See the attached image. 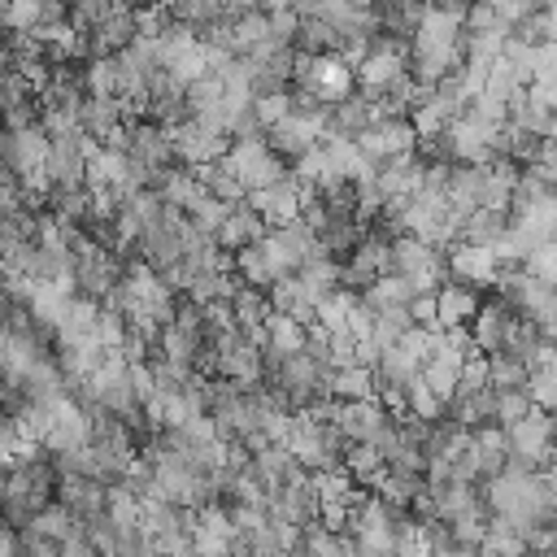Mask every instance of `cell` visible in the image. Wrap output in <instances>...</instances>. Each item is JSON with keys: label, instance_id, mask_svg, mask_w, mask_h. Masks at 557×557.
Listing matches in <instances>:
<instances>
[{"label": "cell", "instance_id": "6da1fadb", "mask_svg": "<svg viewBox=\"0 0 557 557\" xmlns=\"http://www.w3.org/2000/svg\"><path fill=\"white\" fill-rule=\"evenodd\" d=\"M57 461L48 448H35L0 470V522L22 531L39 509L57 500Z\"/></svg>", "mask_w": 557, "mask_h": 557}, {"label": "cell", "instance_id": "7a4b0ae2", "mask_svg": "<svg viewBox=\"0 0 557 557\" xmlns=\"http://www.w3.org/2000/svg\"><path fill=\"white\" fill-rule=\"evenodd\" d=\"M457 65H461V17L444 9H426L409 39V74L422 87H435Z\"/></svg>", "mask_w": 557, "mask_h": 557}, {"label": "cell", "instance_id": "3957f363", "mask_svg": "<svg viewBox=\"0 0 557 557\" xmlns=\"http://www.w3.org/2000/svg\"><path fill=\"white\" fill-rule=\"evenodd\" d=\"M505 448H509V461L505 466L535 470V474H544L548 466H557V422H553V413H544V409L531 405L518 422L505 426Z\"/></svg>", "mask_w": 557, "mask_h": 557}, {"label": "cell", "instance_id": "277c9868", "mask_svg": "<svg viewBox=\"0 0 557 557\" xmlns=\"http://www.w3.org/2000/svg\"><path fill=\"white\" fill-rule=\"evenodd\" d=\"M392 274H400L413 287V296H426L448 278V252H440L431 239L400 231L392 239Z\"/></svg>", "mask_w": 557, "mask_h": 557}, {"label": "cell", "instance_id": "5b68a950", "mask_svg": "<svg viewBox=\"0 0 557 557\" xmlns=\"http://www.w3.org/2000/svg\"><path fill=\"white\" fill-rule=\"evenodd\" d=\"M222 165L239 178L244 191H261V187H270V183H278V178L287 174V165L265 148V139H235V144L226 148Z\"/></svg>", "mask_w": 557, "mask_h": 557}, {"label": "cell", "instance_id": "8992f818", "mask_svg": "<svg viewBox=\"0 0 557 557\" xmlns=\"http://www.w3.org/2000/svg\"><path fill=\"white\" fill-rule=\"evenodd\" d=\"M383 274H392V239L366 231V235L357 239V248L339 261V287H344V292H366V287H370L374 278H383Z\"/></svg>", "mask_w": 557, "mask_h": 557}, {"label": "cell", "instance_id": "52a82bcc", "mask_svg": "<svg viewBox=\"0 0 557 557\" xmlns=\"http://www.w3.org/2000/svg\"><path fill=\"white\" fill-rule=\"evenodd\" d=\"M331 422H335V431H339L348 444H370V448H374V444L383 440V431L392 426V409L379 405L374 396H366V400H335Z\"/></svg>", "mask_w": 557, "mask_h": 557}, {"label": "cell", "instance_id": "ba28073f", "mask_svg": "<svg viewBox=\"0 0 557 557\" xmlns=\"http://www.w3.org/2000/svg\"><path fill=\"white\" fill-rule=\"evenodd\" d=\"M170 144H174V161L187 165V170H200V165H209V161H222L226 148H231V139H226L222 131H213L209 122H200V117L178 122V126L170 131Z\"/></svg>", "mask_w": 557, "mask_h": 557}, {"label": "cell", "instance_id": "9c48e42d", "mask_svg": "<svg viewBox=\"0 0 557 557\" xmlns=\"http://www.w3.org/2000/svg\"><path fill=\"white\" fill-rule=\"evenodd\" d=\"M91 148H96V139L87 131L48 139V161H44L48 187H78V183H87V157H91Z\"/></svg>", "mask_w": 557, "mask_h": 557}, {"label": "cell", "instance_id": "30bf717a", "mask_svg": "<svg viewBox=\"0 0 557 557\" xmlns=\"http://www.w3.org/2000/svg\"><path fill=\"white\" fill-rule=\"evenodd\" d=\"M513 326H518V309L513 305H505L500 296H492V300H483L479 305V313L470 318V344H474V352L479 357H496V352H505L509 348V335H513Z\"/></svg>", "mask_w": 557, "mask_h": 557}, {"label": "cell", "instance_id": "8fae6325", "mask_svg": "<svg viewBox=\"0 0 557 557\" xmlns=\"http://www.w3.org/2000/svg\"><path fill=\"white\" fill-rule=\"evenodd\" d=\"M357 148H361V157L366 161H392V157H409L413 152V144H418V135H413V126H409V117H374L357 139H352Z\"/></svg>", "mask_w": 557, "mask_h": 557}, {"label": "cell", "instance_id": "7c38bea8", "mask_svg": "<svg viewBox=\"0 0 557 557\" xmlns=\"http://www.w3.org/2000/svg\"><path fill=\"white\" fill-rule=\"evenodd\" d=\"M87 440H91V413H87L74 396H61V400L52 405V422H48L39 448H48L52 457H61V453L83 448Z\"/></svg>", "mask_w": 557, "mask_h": 557}, {"label": "cell", "instance_id": "4fadbf2b", "mask_svg": "<svg viewBox=\"0 0 557 557\" xmlns=\"http://www.w3.org/2000/svg\"><path fill=\"white\" fill-rule=\"evenodd\" d=\"M322 131H326L322 122L300 117V113H287L283 122H274V126L265 131V148H270L283 165H292V161H300L305 152H313V148H318Z\"/></svg>", "mask_w": 557, "mask_h": 557}, {"label": "cell", "instance_id": "5bb4252c", "mask_svg": "<svg viewBox=\"0 0 557 557\" xmlns=\"http://www.w3.org/2000/svg\"><path fill=\"white\" fill-rule=\"evenodd\" d=\"M244 200H248V209H252L265 226H283V222H296V218H300L305 191H300V183H296L292 174H283L278 183H270V187H261V191H248Z\"/></svg>", "mask_w": 557, "mask_h": 557}, {"label": "cell", "instance_id": "9a60e30c", "mask_svg": "<svg viewBox=\"0 0 557 557\" xmlns=\"http://www.w3.org/2000/svg\"><path fill=\"white\" fill-rule=\"evenodd\" d=\"M500 274V261L487 244H457L448 248V278L470 283V287H492Z\"/></svg>", "mask_w": 557, "mask_h": 557}, {"label": "cell", "instance_id": "2e32d148", "mask_svg": "<svg viewBox=\"0 0 557 557\" xmlns=\"http://www.w3.org/2000/svg\"><path fill=\"white\" fill-rule=\"evenodd\" d=\"M479 305H483L479 287L457 283V278H444V283L435 287V326H444V331L470 326V318L479 313Z\"/></svg>", "mask_w": 557, "mask_h": 557}, {"label": "cell", "instance_id": "e0dca14e", "mask_svg": "<svg viewBox=\"0 0 557 557\" xmlns=\"http://www.w3.org/2000/svg\"><path fill=\"white\" fill-rule=\"evenodd\" d=\"M104 492H109L104 483L83 479V474H61L57 479V505L70 509L78 522H91V518L104 513Z\"/></svg>", "mask_w": 557, "mask_h": 557}, {"label": "cell", "instance_id": "ac0fdd59", "mask_svg": "<svg viewBox=\"0 0 557 557\" xmlns=\"http://www.w3.org/2000/svg\"><path fill=\"white\" fill-rule=\"evenodd\" d=\"M270 226L248 209V200H239V205H231L226 209V218H222V226L213 231V244L231 257V252H239V248H248V244H261V235H265Z\"/></svg>", "mask_w": 557, "mask_h": 557}, {"label": "cell", "instance_id": "d6986e66", "mask_svg": "<svg viewBox=\"0 0 557 557\" xmlns=\"http://www.w3.org/2000/svg\"><path fill=\"white\" fill-rule=\"evenodd\" d=\"M296 557H361L352 531H335L326 527L322 518L300 527V540H296Z\"/></svg>", "mask_w": 557, "mask_h": 557}, {"label": "cell", "instance_id": "ffe728a7", "mask_svg": "<svg viewBox=\"0 0 557 557\" xmlns=\"http://www.w3.org/2000/svg\"><path fill=\"white\" fill-rule=\"evenodd\" d=\"M139 39V26H135V9H113L91 35H87V52L91 57H117L126 44Z\"/></svg>", "mask_w": 557, "mask_h": 557}, {"label": "cell", "instance_id": "44dd1931", "mask_svg": "<svg viewBox=\"0 0 557 557\" xmlns=\"http://www.w3.org/2000/svg\"><path fill=\"white\" fill-rule=\"evenodd\" d=\"M370 122H374V109H370L366 91H348L344 100H335V104H331V113H326V131H322V135H335V139H357V135H361Z\"/></svg>", "mask_w": 557, "mask_h": 557}, {"label": "cell", "instance_id": "7402d4cb", "mask_svg": "<svg viewBox=\"0 0 557 557\" xmlns=\"http://www.w3.org/2000/svg\"><path fill=\"white\" fill-rule=\"evenodd\" d=\"M226 309H231V322H235L239 331H248V335H257V339H261V322H265V313H270V296H265L261 287L235 283V287H231Z\"/></svg>", "mask_w": 557, "mask_h": 557}, {"label": "cell", "instance_id": "603a6c76", "mask_svg": "<svg viewBox=\"0 0 557 557\" xmlns=\"http://www.w3.org/2000/svg\"><path fill=\"white\" fill-rule=\"evenodd\" d=\"M78 126L91 135V139H113V135H122V126H126V117H122V100H91V96H83V104H78Z\"/></svg>", "mask_w": 557, "mask_h": 557}, {"label": "cell", "instance_id": "cb8c5ba5", "mask_svg": "<svg viewBox=\"0 0 557 557\" xmlns=\"http://www.w3.org/2000/svg\"><path fill=\"white\" fill-rule=\"evenodd\" d=\"M470 457L479 466V479H492L505 470L509 448H505V426H474L470 431Z\"/></svg>", "mask_w": 557, "mask_h": 557}, {"label": "cell", "instance_id": "d4e9b609", "mask_svg": "<svg viewBox=\"0 0 557 557\" xmlns=\"http://www.w3.org/2000/svg\"><path fill=\"white\" fill-rule=\"evenodd\" d=\"M509 226V209H470L461 213V244H496Z\"/></svg>", "mask_w": 557, "mask_h": 557}, {"label": "cell", "instance_id": "484cf974", "mask_svg": "<svg viewBox=\"0 0 557 557\" xmlns=\"http://www.w3.org/2000/svg\"><path fill=\"white\" fill-rule=\"evenodd\" d=\"M83 74V96L91 100H122L117 91V57H87Z\"/></svg>", "mask_w": 557, "mask_h": 557}, {"label": "cell", "instance_id": "4316f807", "mask_svg": "<svg viewBox=\"0 0 557 557\" xmlns=\"http://www.w3.org/2000/svg\"><path fill=\"white\" fill-rule=\"evenodd\" d=\"M522 87H527V78H522V74H518L509 61H500V57H496V61L483 70L479 96H487V100H496V104H505V109H509V100H513Z\"/></svg>", "mask_w": 557, "mask_h": 557}, {"label": "cell", "instance_id": "83f0119b", "mask_svg": "<svg viewBox=\"0 0 557 557\" xmlns=\"http://www.w3.org/2000/svg\"><path fill=\"white\" fill-rule=\"evenodd\" d=\"M196 174H200V187H205L213 200H222V205H239V200L248 196V191L239 187V178H235L222 161H209V165H200Z\"/></svg>", "mask_w": 557, "mask_h": 557}, {"label": "cell", "instance_id": "f1b7e54d", "mask_svg": "<svg viewBox=\"0 0 557 557\" xmlns=\"http://www.w3.org/2000/svg\"><path fill=\"white\" fill-rule=\"evenodd\" d=\"M527 366L513 357V352H496V357H487V387H496V392H527Z\"/></svg>", "mask_w": 557, "mask_h": 557}, {"label": "cell", "instance_id": "f546056e", "mask_svg": "<svg viewBox=\"0 0 557 557\" xmlns=\"http://www.w3.org/2000/svg\"><path fill=\"white\" fill-rule=\"evenodd\" d=\"M91 344L113 352L126 344V318L113 309V305H96V318H91Z\"/></svg>", "mask_w": 557, "mask_h": 557}, {"label": "cell", "instance_id": "4dcf8cb0", "mask_svg": "<svg viewBox=\"0 0 557 557\" xmlns=\"http://www.w3.org/2000/svg\"><path fill=\"white\" fill-rule=\"evenodd\" d=\"M26 527H30V531H39V535H48V540H57V544H65V540H74V535H78V518H74L70 509H61L57 500H52L48 509H39Z\"/></svg>", "mask_w": 557, "mask_h": 557}, {"label": "cell", "instance_id": "1f68e13d", "mask_svg": "<svg viewBox=\"0 0 557 557\" xmlns=\"http://www.w3.org/2000/svg\"><path fill=\"white\" fill-rule=\"evenodd\" d=\"M331 396H335V400H366V396H374L370 370H361V366H339V370L331 374Z\"/></svg>", "mask_w": 557, "mask_h": 557}, {"label": "cell", "instance_id": "d6a6232c", "mask_svg": "<svg viewBox=\"0 0 557 557\" xmlns=\"http://www.w3.org/2000/svg\"><path fill=\"white\" fill-rule=\"evenodd\" d=\"M527 400L544 413H557V370L553 366H535L527 374Z\"/></svg>", "mask_w": 557, "mask_h": 557}, {"label": "cell", "instance_id": "836d02e7", "mask_svg": "<svg viewBox=\"0 0 557 557\" xmlns=\"http://www.w3.org/2000/svg\"><path fill=\"white\" fill-rule=\"evenodd\" d=\"M0 26L13 30V35H30V30H39V0H9Z\"/></svg>", "mask_w": 557, "mask_h": 557}, {"label": "cell", "instance_id": "e575fe53", "mask_svg": "<svg viewBox=\"0 0 557 557\" xmlns=\"http://www.w3.org/2000/svg\"><path fill=\"white\" fill-rule=\"evenodd\" d=\"M522 270H527L531 278L557 287V244H540V248H531L527 261H522Z\"/></svg>", "mask_w": 557, "mask_h": 557}, {"label": "cell", "instance_id": "d590c367", "mask_svg": "<svg viewBox=\"0 0 557 557\" xmlns=\"http://www.w3.org/2000/svg\"><path fill=\"white\" fill-rule=\"evenodd\" d=\"M252 113H257V122L270 131L274 122H283V117L292 113V96H287V91H270V96H257V100H252Z\"/></svg>", "mask_w": 557, "mask_h": 557}, {"label": "cell", "instance_id": "8d00e7d4", "mask_svg": "<svg viewBox=\"0 0 557 557\" xmlns=\"http://www.w3.org/2000/svg\"><path fill=\"white\" fill-rule=\"evenodd\" d=\"M265 22H270V39L274 44H292L296 39V26H300V13L292 4H283V9H270Z\"/></svg>", "mask_w": 557, "mask_h": 557}, {"label": "cell", "instance_id": "74e56055", "mask_svg": "<svg viewBox=\"0 0 557 557\" xmlns=\"http://www.w3.org/2000/svg\"><path fill=\"white\" fill-rule=\"evenodd\" d=\"M527 409H531L527 392H496V426H509V422H518Z\"/></svg>", "mask_w": 557, "mask_h": 557}, {"label": "cell", "instance_id": "f35d334b", "mask_svg": "<svg viewBox=\"0 0 557 557\" xmlns=\"http://www.w3.org/2000/svg\"><path fill=\"white\" fill-rule=\"evenodd\" d=\"M61 557H100V553H96L83 535H74V540H65V544H61Z\"/></svg>", "mask_w": 557, "mask_h": 557}, {"label": "cell", "instance_id": "ab89813d", "mask_svg": "<svg viewBox=\"0 0 557 557\" xmlns=\"http://www.w3.org/2000/svg\"><path fill=\"white\" fill-rule=\"evenodd\" d=\"M0 557H17V531L9 522H0Z\"/></svg>", "mask_w": 557, "mask_h": 557}, {"label": "cell", "instance_id": "60d3db41", "mask_svg": "<svg viewBox=\"0 0 557 557\" xmlns=\"http://www.w3.org/2000/svg\"><path fill=\"white\" fill-rule=\"evenodd\" d=\"M431 9H444V13H453V17H461V13L470 9V0H431Z\"/></svg>", "mask_w": 557, "mask_h": 557}, {"label": "cell", "instance_id": "b9f144b4", "mask_svg": "<svg viewBox=\"0 0 557 557\" xmlns=\"http://www.w3.org/2000/svg\"><path fill=\"white\" fill-rule=\"evenodd\" d=\"M4 100H9V70L0 65V109H4Z\"/></svg>", "mask_w": 557, "mask_h": 557}, {"label": "cell", "instance_id": "7bdbcfd3", "mask_svg": "<svg viewBox=\"0 0 557 557\" xmlns=\"http://www.w3.org/2000/svg\"><path fill=\"white\" fill-rule=\"evenodd\" d=\"M152 4H157V9H170V4H174V0H152Z\"/></svg>", "mask_w": 557, "mask_h": 557}, {"label": "cell", "instance_id": "ee69618b", "mask_svg": "<svg viewBox=\"0 0 557 557\" xmlns=\"http://www.w3.org/2000/svg\"><path fill=\"white\" fill-rule=\"evenodd\" d=\"M0 326H4V309H0Z\"/></svg>", "mask_w": 557, "mask_h": 557}, {"label": "cell", "instance_id": "f6af8a7d", "mask_svg": "<svg viewBox=\"0 0 557 557\" xmlns=\"http://www.w3.org/2000/svg\"><path fill=\"white\" fill-rule=\"evenodd\" d=\"M70 4H74V0H70Z\"/></svg>", "mask_w": 557, "mask_h": 557}]
</instances>
